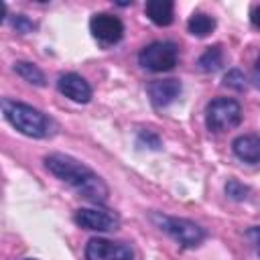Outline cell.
I'll list each match as a JSON object with an SVG mask.
<instances>
[{"instance_id":"1","label":"cell","mask_w":260,"mask_h":260,"mask_svg":"<svg viewBox=\"0 0 260 260\" xmlns=\"http://www.w3.org/2000/svg\"><path fill=\"white\" fill-rule=\"evenodd\" d=\"M45 167L61 181L71 185L79 195L93 203H104L108 199L106 183L83 162L67 154H49L45 158Z\"/></svg>"},{"instance_id":"2","label":"cell","mask_w":260,"mask_h":260,"mask_svg":"<svg viewBox=\"0 0 260 260\" xmlns=\"http://www.w3.org/2000/svg\"><path fill=\"white\" fill-rule=\"evenodd\" d=\"M2 114L18 132H22L30 138H47L53 134L51 118H47L41 110L28 106V104L4 98L2 100Z\"/></svg>"},{"instance_id":"3","label":"cell","mask_w":260,"mask_h":260,"mask_svg":"<svg viewBox=\"0 0 260 260\" xmlns=\"http://www.w3.org/2000/svg\"><path fill=\"white\" fill-rule=\"evenodd\" d=\"M152 219L156 221V225L162 232H167L183 248H195L205 240V230L189 219L169 217V215H160V213H152Z\"/></svg>"},{"instance_id":"4","label":"cell","mask_w":260,"mask_h":260,"mask_svg":"<svg viewBox=\"0 0 260 260\" xmlns=\"http://www.w3.org/2000/svg\"><path fill=\"white\" fill-rule=\"evenodd\" d=\"M242 120V108L236 100L215 98L205 108V124L211 132H225L236 128Z\"/></svg>"},{"instance_id":"5","label":"cell","mask_w":260,"mask_h":260,"mask_svg":"<svg viewBox=\"0 0 260 260\" xmlns=\"http://www.w3.org/2000/svg\"><path fill=\"white\" fill-rule=\"evenodd\" d=\"M177 57H179V49L175 43L171 41H154L150 45H146L140 55H138V61L144 69L148 71H156V73H162V71H169L177 65Z\"/></svg>"},{"instance_id":"6","label":"cell","mask_w":260,"mask_h":260,"mask_svg":"<svg viewBox=\"0 0 260 260\" xmlns=\"http://www.w3.org/2000/svg\"><path fill=\"white\" fill-rule=\"evenodd\" d=\"M73 221L83 228V230H91V232H112L118 228L120 219L116 213L108 211V209H100V207H81L75 211Z\"/></svg>"},{"instance_id":"7","label":"cell","mask_w":260,"mask_h":260,"mask_svg":"<svg viewBox=\"0 0 260 260\" xmlns=\"http://www.w3.org/2000/svg\"><path fill=\"white\" fill-rule=\"evenodd\" d=\"M85 258L87 260H132V250L122 242L91 238L85 246Z\"/></svg>"},{"instance_id":"8","label":"cell","mask_w":260,"mask_h":260,"mask_svg":"<svg viewBox=\"0 0 260 260\" xmlns=\"http://www.w3.org/2000/svg\"><path fill=\"white\" fill-rule=\"evenodd\" d=\"M89 30L91 35L102 41L104 45H114L122 39L124 35V24L118 16L114 14H108V12H102V14H93L91 20H89Z\"/></svg>"},{"instance_id":"9","label":"cell","mask_w":260,"mask_h":260,"mask_svg":"<svg viewBox=\"0 0 260 260\" xmlns=\"http://www.w3.org/2000/svg\"><path fill=\"white\" fill-rule=\"evenodd\" d=\"M57 87H59V91L65 98H69V100H73L77 104H87L91 100V87H89V83L81 75H77V73H65V75H61L59 81H57Z\"/></svg>"},{"instance_id":"10","label":"cell","mask_w":260,"mask_h":260,"mask_svg":"<svg viewBox=\"0 0 260 260\" xmlns=\"http://www.w3.org/2000/svg\"><path fill=\"white\" fill-rule=\"evenodd\" d=\"M148 95L156 108L173 104L181 95V83L177 79H158L148 85Z\"/></svg>"},{"instance_id":"11","label":"cell","mask_w":260,"mask_h":260,"mask_svg":"<svg viewBox=\"0 0 260 260\" xmlns=\"http://www.w3.org/2000/svg\"><path fill=\"white\" fill-rule=\"evenodd\" d=\"M234 154L244 162H260V136L242 134L232 144Z\"/></svg>"},{"instance_id":"12","label":"cell","mask_w":260,"mask_h":260,"mask_svg":"<svg viewBox=\"0 0 260 260\" xmlns=\"http://www.w3.org/2000/svg\"><path fill=\"white\" fill-rule=\"evenodd\" d=\"M173 8L175 6L171 0H148L146 16L158 26H169L173 22Z\"/></svg>"},{"instance_id":"13","label":"cell","mask_w":260,"mask_h":260,"mask_svg":"<svg viewBox=\"0 0 260 260\" xmlns=\"http://www.w3.org/2000/svg\"><path fill=\"white\" fill-rule=\"evenodd\" d=\"M187 28H189V32L195 35V37H207V35L215 28V20H213L211 16L203 14V12H195V14L189 18Z\"/></svg>"},{"instance_id":"14","label":"cell","mask_w":260,"mask_h":260,"mask_svg":"<svg viewBox=\"0 0 260 260\" xmlns=\"http://www.w3.org/2000/svg\"><path fill=\"white\" fill-rule=\"evenodd\" d=\"M221 63H223V53H221V47H209L201 57H199V69L201 71H207V73H211V71H217L219 67H221Z\"/></svg>"},{"instance_id":"15","label":"cell","mask_w":260,"mask_h":260,"mask_svg":"<svg viewBox=\"0 0 260 260\" xmlns=\"http://www.w3.org/2000/svg\"><path fill=\"white\" fill-rule=\"evenodd\" d=\"M14 71H16L22 79H26L28 83H32V85H45V75H43V71H41L37 65H32V63L18 61V63H14Z\"/></svg>"},{"instance_id":"16","label":"cell","mask_w":260,"mask_h":260,"mask_svg":"<svg viewBox=\"0 0 260 260\" xmlns=\"http://www.w3.org/2000/svg\"><path fill=\"white\" fill-rule=\"evenodd\" d=\"M223 85L230 87V89H236V91H244V89H246V77H244L242 71L232 69V71L225 73V77H223Z\"/></svg>"},{"instance_id":"17","label":"cell","mask_w":260,"mask_h":260,"mask_svg":"<svg viewBox=\"0 0 260 260\" xmlns=\"http://www.w3.org/2000/svg\"><path fill=\"white\" fill-rule=\"evenodd\" d=\"M225 193H228V197H232V199H236V201H244V199L248 197L250 189H248L244 183L232 179V181H228V185H225Z\"/></svg>"},{"instance_id":"18","label":"cell","mask_w":260,"mask_h":260,"mask_svg":"<svg viewBox=\"0 0 260 260\" xmlns=\"http://www.w3.org/2000/svg\"><path fill=\"white\" fill-rule=\"evenodd\" d=\"M12 24H14V28H16L18 32H28V30H32V28H35V22H32V20H28L24 14L14 16Z\"/></svg>"},{"instance_id":"19","label":"cell","mask_w":260,"mask_h":260,"mask_svg":"<svg viewBox=\"0 0 260 260\" xmlns=\"http://www.w3.org/2000/svg\"><path fill=\"white\" fill-rule=\"evenodd\" d=\"M246 238H248V242L252 244V248H254V252L260 256V228L258 225H254V228H250L248 232H246Z\"/></svg>"},{"instance_id":"20","label":"cell","mask_w":260,"mask_h":260,"mask_svg":"<svg viewBox=\"0 0 260 260\" xmlns=\"http://www.w3.org/2000/svg\"><path fill=\"white\" fill-rule=\"evenodd\" d=\"M252 81H254V85L260 89V55H258V59H256V63H254V69H252Z\"/></svg>"},{"instance_id":"21","label":"cell","mask_w":260,"mask_h":260,"mask_svg":"<svg viewBox=\"0 0 260 260\" xmlns=\"http://www.w3.org/2000/svg\"><path fill=\"white\" fill-rule=\"evenodd\" d=\"M250 20H252V24H254L256 28H260V4H256V6L252 8V12H250Z\"/></svg>"},{"instance_id":"22","label":"cell","mask_w":260,"mask_h":260,"mask_svg":"<svg viewBox=\"0 0 260 260\" xmlns=\"http://www.w3.org/2000/svg\"><path fill=\"white\" fill-rule=\"evenodd\" d=\"M26 260H37V258H26Z\"/></svg>"}]
</instances>
